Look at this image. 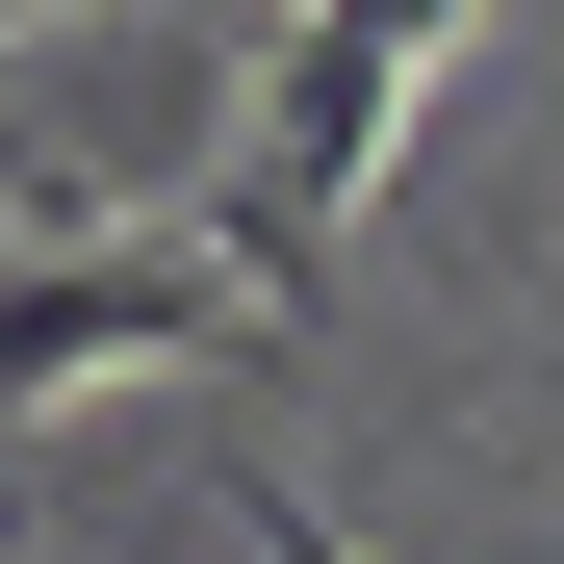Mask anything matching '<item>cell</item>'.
<instances>
[{
  "instance_id": "cell-1",
  "label": "cell",
  "mask_w": 564,
  "mask_h": 564,
  "mask_svg": "<svg viewBox=\"0 0 564 564\" xmlns=\"http://www.w3.org/2000/svg\"><path fill=\"white\" fill-rule=\"evenodd\" d=\"M257 129H231V180H206V282L257 334H308L334 308V231H359V180H386V129H411V77L488 26V0H257Z\"/></svg>"
},
{
  "instance_id": "cell-2",
  "label": "cell",
  "mask_w": 564,
  "mask_h": 564,
  "mask_svg": "<svg viewBox=\"0 0 564 564\" xmlns=\"http://www.w3.org/2000/svg\"><path fill=\"white\" fill-rule=\"evenodd\" d=\"M129 359H257V308L154 231H0V436L52 386H129Z\"/></svg>"
}]
</instances>
